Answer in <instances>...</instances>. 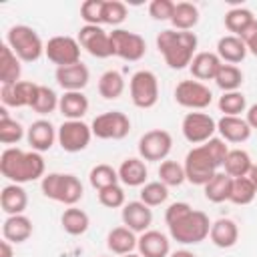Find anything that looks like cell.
<instances>
[{"instance_id":"obj_18","label":"cell","mask_w":257,"mask_h":257,"mask_svg":"<svg viewBox=\"0 0 257 257\" xmlns=\"http://www.w3.org/2000/svg\"><path fill=\"white\" fill-rule=\"evenodd\" d=\"M120 219H122L124 227H128L137 235H141V233L149 231L153 225V209L149 205H145L141 199L128 201L120 211Z\"/></svg>"},{"instance_id":"obj_34","label":"cell","mask_w":257,"mask_h":257,"mask_svg":"<svg viewBox=\"0 0 257 257\" xmlns=\"http://www.w3.org/2000/svg\"><path fill=\"white\" fill-rule=\"evenodd\" d=\"M253 167V161H251V155L243 149H229L227 157H225V163H223V171L237 179V177H247L249 169Z\"/></svg>"},{"instance_id":"obj_47","label":"cell","mask_w":257,"mask_h":257,"mask_svg":"<svg viewBox=\"0 0 257 257\" xmlns=\"http://www.w3.org/2000/svg\"><path fill=\"white\" fill-rule=\"evenodd\" d=\"M102 4L104 0H84L80 4V18L84 24L102 26Z\"/></svg>"},{"instance_id":"obj_43","label":"cell","mask_w":257,"mask_h":257,"mask_svg":"<svg viewBox=\"0 0 257 257\" xmlns=\"http://www.w3.org/2000/svg\"><path fill=\"white\" fill-rule=\"evenodd\" d=\"M167 199H169V187L163 185L161 181H149L141 187V201L151 209L167 203Z\"/></svg>"},{"instance_id":"obj_21","label":"cell","mask_w":257,"mask_h":257,"mask_svg":"<svg viewBox=\"0 0 257 257\" xmlns=\"http://www.w3.org/2000/svg\"><path fill=\"white\" fill-rule=\"evenodd\" d=\"M139 255L141 257H169L171 255V241L165 233L157 229H149L139 235Z\"/></svg>"},{"instance_id":"obj_53","label":"cell","mask_w":257,"mask_h":257,"mask_svg":"<svg viewBox=\"0 0 257 257\" xmlns=\"http://www.w3.org/2000/svg\"><path fill=\"white\" fill-rule=\"evenodd\" d=\"M247 179L255 185V189H257V165H253L251 169H249V173H247Z\"/></svg>"},{"instance_id":"obj_5","label":"cell","mask_w":257,"mask_h":257,"mask_svg":"<svg viewBox=\"0 0 257 257\" xmlns=\"http://www.w3.org/2000/svg\"><path fill=\"white\" fill-rule=\"evenodd\" d=\"M40 189H42V195L46 199L62 203L66 207H74L84 195V187H82L80 179L76 175H70V173L44 175L40 181Z\"/></svg>"},{"instance_id":"obj_33","label":"cell","mask_w":257,"mask_h":257,"mask_svg":"<svg viewBox=\"0 0 257 257\" xmlns=\"http://www.w3.org/2000/svg\"><path fill=\"white\" fill-rule=\"evenodd\" d=\"M171 24H173L175 30L191 32L199 24V8L193 2H177Z\"/></svg>"},{"instance_id":"obj_27","label":"cell","mask_w":257,"mask_h":257,"mask_svg":"<svg viewBox=\"0 0 257 257\" xmlns=\"http://www.w3.org/2000/svg\"><path fill=\"white\" fill-rule=\"evenodd\" d=\"M247 54H249L247 44L235 34H225L217 42V56L225 64H239L245 60Z\"/></svg>"},{"instance_id":"obj_40","label":"cell","mask_w":257,"mask_h":257,"mask_svg":"<svg viewBox=\"0 0 257 257\" xmlns=\"http://www.w3.org/2000/svg\"><path fill=\"white\" fill-rule=\"evenodd\" d=\"M88 183H90V187L96 189V191L106 189V187H110V185H118V183H120L118 171H116L114 167L106 165V163H100V165H96V167L90 169V173H88Z\"/></svg>"},{"instance_id":"obj_19","label":"cell","mask_w":257,"mask_h":257,"mask_svg":"<svg viewBox=\"0 0 257 257\" xmlns=\"http://www.w3.org/2000/svg\"><path fill=\"white\" fill-rule=\"evenodd\" d=\"M54 78L58 82V86L64 92H72V90H82L88 80H90V70L86 64L76 62V64H68V66H60L54 72Z\"/></svg>"},{"instance_id":"obj_2","label":"cell","mask_w":257,"mask_h":257,"mask_svg":"<svg viewBox=\"0 0 257 257\" xmlns=\"http://www.w3.org/2000/svg\"><path fill=\"white\" fill-rule=\"evenodd\" d=\"M229 153L227 143L221 137H213L203 145L193 147L187 157H185V177L189 183L205 187L215 173H219V169L225 163V157Z\"/></svg>"},{"instance_id":"obj_16","label":"cell","mask_w":257,"mask_h":257,"mask_svg":"<svg viewBox=\"0 0 257 257\" xmlns=\"http://www.w3.org/2000/svg\"><path fill=\"white\" fill-rule=\"evenodd\" d=\"M36 82L30 80H18L14 84H2L0 86V100L2 106L6 108H22V106H30L34 92H36Z\"/></svg>"},{"instance_id":"obj_51","label":"cell","mask_w":257,"mask_h":257,"mask_svg":"<svg viewBox=\"0 0 257 257\" xmlns=\"http://www.w3.org/2000/svg\"><path fill=\"white\" fill-rule=\"evenodd\" d=\"M12 245H14V243L2 239V241H0V257H14V249H12Z\"/></svg>"},{"instance_id":"obj_31","label":"cell","mask_w":257,"mask_h":257,"mask_svg":"<svg viewBox=\"0 0 257 257\" xmlns=\"http://www.w3.org/2000/svg\"><path fill=\"white\" fill-rule=\"evenodd\" d=\"M231 187H233V177H229L225 171H219L203 187V193L205 199L211 203H225L231 199Z\"/></svg>"},{"instance_id":"obj_50","label":"cell","mask_w":257,"mask_h":257,"mask_svg":"<svg viewBox=\"0 0 257 257\" xmlns=\"http://www.w3.org/2000/svg\"><path fill=\"white\" fill-rule=\"evenodd\" d=\"M245 120L249 122L251 128H257V102L247 106V112H245Z\"/></svg>"},{"instance_id":"obj_49","label":"cell","mask_w":257,"mask_h":257,"mask_svg":"<svg viewBox=\"0 0 257 257\" xmlns=\"http://www.w3.org/2000/svg\"><path fill=\"white\" fill-rule=\"evenodd\" d=\"M239 38L247 44V50H249L253 56H257V20H255Z\"/></svg>"},{"instance_id":"obj_39","label":"cell","mask_w":257,"mask_h":257,"mask_svg":"<svg viewBox=\"0 0 257 257\" xmlns=\"http://www.w3.org/2000/svg\"><path fill=\"white\" fill-rule=\"evenodd\" d=\"M58 100L60 96L50 88V86H44V84H38L36 86V92H34V98H32V104L30 108L38 114H50L58 108Z\"/></svg>"},{"instance_id":"obj_28","label":"cell","mask_w":257,"mask_h":257,"mask_svg":"<svg viewBox=\"0 0 257 257\" xmlns=\"http://www.w3.org/2000/svg\"><path fill=\"white\" fill-rule=\"evenodd\" d=\"M116 171H118L120 183L126 185V187H143L147 183V177H149L147 163L141 157H128V159H124Z\"/></svg>"},{"instance_id":"obj_36","label":"cell","mask_w":257,"mask_h":257,"mask_svg":"<svg viewBox=\"0 0 257 257\" xmlns=\"http://www.w3.org/2000/svg\"><path fill=\"white\" fill-rule=\"evenodd\" d=\"M257 18L253 16V12L249 8H243V6H237V8H231L225 12V28L235 34V36H241Z\"/></svg>"},{"instance_id":"obj_52","label":"cell","mask_w":257,"mask_h":257,"mask_svg":"<svg viewBox=\"0 0 257 257\" xmlns=\"http://www.w3.org/2000/svg\"><path fill=\"white\" fill-rule=\"evenodd\" d=\"M169 257H197L193 251H189V249H177V251H173Z\"/></svg>"},{"instance_id":"obj_7","label":"cell","mask_w":257,"mask_h":257,"mask_svg":"<svg viewBox=\"0 0 257 257\" xmlns=\"http://www.w3.org/2000/svg\"><path fill=\"white\" fill-rule=\"evenodd\" d=\"M131 100L137 108H153L159 100V78L153 70H137L128 80Z\"/></svg>"},{"instance_id":"obj_3","label":"cell","mask_w":257,"mask_h":257,"mask_svg":"<svg viewBox=\"0 0 257 257\" xmlns=\"http://www.w3.org/2000/svg\"><path fill=\"white\" fill-rule=\"evenodd\" d=\"M46 171L42 153L36 151H22L18 147H8L0 155V173L4 179L16 185L42 181Z\"/></svg>"},{"instance_id":"obj_24","label":"cell","mask_w":257,"mask_h":257,"mask_svg":"<svg viewBox=\"0 0 257 257\" xmlns=\"http://www.w3.org/2000/svg\"><path fill=\"white\" fill-rule=\"evenodd\" d=\"M0 207L2 211L10 217V215H22L28 207V193L22 185L16 183H8L2 187L0 193Z\"/></svg>"},{"instance_id":"obj_22","label":"cell","mask_w":257,"mask_h":257,"mask_svg":"<svg viewBox=\"0 0 257 257\" xmlns=\"http://www.w3.org/2000/svg\"><path fill=\"white\" fill-rule=\"evenodd\" d=\"M209 239L219 249H231L239 241V227H237V223L233 219L221 217V219L211 223Z\"/></svg>"},{"instance_id":"obj_15","label":"cell","mask_w":257,"mask_h":257,"mask_svg":"<svg viewBox=\"0 0 257 257\" xmlns=\"http://www.w3.org/2000/svg\"><path fill=\"white\" fill-rule=\"evenodd\" d=\"M80 48H84L90 56L94 58H108L112 56V42H110V32H106L102 26H90L84 24L78 30L76 36Z\"/></svg>"},{"instance_id":"obj_45","label":"cell","mask_w":257,"mask_h":257,"mask_svg":"<svg viewBox=\"0 0 257 257\" xmlns=\"http://www.w3.org/2000/svg\"><path fill=\"white\" fill-rule=\"evenodd\" d=\"M126 4L120 0H104L102 4V24L108 26H118L126 20Z\"/></svg>"},{"instance_id":"obj_29","label":"cell","mask_w":257,"mask_h":257,"mask_svg":"<svg viewBox=\"0 0 257 257\" xmlns=\"http://www.w3.org/2000/svg\"><path fill=\"white\" fill-rule=\"evenodd\" d=\"M88 98L82 90L64 92L58 100V110L66 120H82V116L88 112Z\"/></svg>"},{"instance_id":"obj_42","label":"cell","mask_w":257,"mask_h":257,"mask_svg":"<svg viewBox=\"0 0 257 257\" xmlns=\"http://www.w3.org/2000/svg\"><path fill=\"white\" fill-rule=\"evenodd\" d=\"M159 181L163 185H167V187H179V185H183L187 181L185 167L181 163H177V161H171V159L163 161L161 167H159Z\"/></svg>"},{"instance_id":"obj_32","label":"cell","mask_w":257,"mask_h":257,"mask_svg":"<svg viewBox=\"0 0 257 257\" xmlns=\"http://www.w3.org/2000/svg\"><path fill=\"white\" fill-rule=\"evenodd\" d=\"M60 225L64 229V233L72 235V237H78V235H84L90 227V217L86 211L78 209L76 205L74 207H68L64 209V213L60 215Z\"/></svg>"},{"instance_id":"obj_38","label":"cell","mask_w":257,"mask_h":257,"mask_svg":"<svg viewBox=\"0 0 257 257\" xmlns=\"http://www.w3.org/2000/svg\"><path fill=\"white\" fill-rule=\"evenodd\" d=\"M243 70L237 66V64H221L217 76H215V84L223 90V92H233V90H239L241 84H243Z\"/></svg>"},{"instance_id":"obj_25","label":"cell","mask_w":257,"mask_h":257,"mask_svg":"<svg viewBox=\"0 0 257 257\" xmlns=\"http://www.w3.org/2000/svg\"><path fill=\"white\" fill-rule=\"evenodd\" d=\"M137 245H139V235L135 231H131L128 227H124V225L110 229L108 235H106V247L114 255L122 257V255L135 253Z\"/></svg>"},{"instance_id":"obj_14","label":"cell","mask_w":257,"mask_h":257,"mask_svg":"<svg viewBox=\"0 0 257 257\" xmlns=\"http://www.w3.org/2000/svg\"><path fill=\"white\" fill-rule=\"evenodd\" d=\"M92 128L84 120H64L58 126V145L66 153H80L90 145Z\"/></svg>"},{"instance_id":"obj_41","label":"cell","mask_w":257,"mask_h":257,"mask_svg":"<svg viewBox=\"0 0 257 257\" xmlns=\"http://www.w3.org/2000/svg\"><path fill=\"white\" fill-rule=\"evenodd\" d=\"M217 106L225 116H241V112H247V98L241 90L223 92L219 96Z\"/></svg>"},{"instance_id":"obj_12","label":"cell","mask_w":257,"mask_h":257,"mask_svg":"<svg viewBox=\"0 0 257 257\" xmlns=\"http://www.w3.org/2000/svg\"><path fill=\"white\" fill-rule=\"evenodd\" d=\"M110 42H112V56H118L122 60L139 62L147 54V42L137 32L114 28L110 32Z\"/></svg>"},{"instance_id":"obj_46","label":"cell","mask_w":257,"mask_h":257,"mask_svg":"<svg viewBox=\"0 0 257 257\" xmlns=\"http://www.w3.org/2000/svg\"><path fill=\"white\" fill-rule=\"evenodd\" d=\"M98 193V203L106 209H118L126 205V197H124V189L120 185H110L106 189L96 191Z\"/></svg>"},{"instance_id":"obj_26","label":"cell","mask_w":257,"mask_h":257,"mask_svg":"<svg viewBox=\"0 0 257 257\" xmlns=\"http://www.w3.org/2000/svg\"><path fill=\"white\" fill-rule=\"evenodd\" d=\"M32 231H34L32 221H30L24 213H22V215H10V217H6L4 223H2V237H4L6 241L14 243V245L28 241V239L32 237Z\"/></svg>"},{"instance_id":"obj_8","label":"cell","mask_w":257,"mask_h":257,"mask_svg":"<svg viewBox=\"0 0 257 257\" xmlns=\"http://www.w3.org/2000/svg\"><path fill=\"white\" fill-rule=\"evenodd\" d=\"M90 128L100 141H122L131 133V118L122 110H106L92 118Z\"/></svg>"},{"instance_id":"obj_48","label":"cell","mask_w":257,"mask_h":257,"mask_svg":"<svg viewBox=\"0 0 257 257\" xmlns=\"http://www.w3.org/2000/svg\"><path fill=\"white\" fill-rule=\"evenodd\" d=\"M173 12H175V2L171 0H153L149 4V14L153 20H159V22H165L173 18Z\"/></svg>"},{"instance_id":"obj_35","label":"cell","mask_w":257,"mask_h":257,"mask_svg":"<svg viewBox=\"0 0 257 257\" xmlns=\"http://www.w3.org/2000/svg\"><path fill=\"white\" fill-rule=\"evenodd\" d=\"M124 76L118 70H104L98 78V94L106 100H116L124 92Z\"/></svg>"},{"instance_id":"obj_20","label":"cell","mask_w":257,"mask_h":257,"mask_svg":"<svg viewBox=\"0 0 257 257\" xmlns=\"http://www.w3.org/2000/svg\"><path fill=\"white\" fill-rule=\"evenodd\" d=\"M251 126L243 116H221L217 120V133L225 143H233V145H241L245 141H249L251 137Z\"/></svg>"},{"instance_id":"obj_30","label":"cell","mask_w":257,"mask_h":257,"mask_svg":"<svg viewBox=\"0 0 257 257\" xmlns=\"http://www.w3.org/2000/svg\"><path fill=\"white\" fill-rule=\"evenodd\" d=\"M20 62L22 60L4 42L0 46V84H14L20 80V74H22Z\"/></svg>"},{"instance_id":"obj_6","label":"cell","mask_w":257,"mask_h":257,"mask_svg":"<svg viewBox=\"0 0 257 257\" xmlns=\"http://www.w3.org/2000/svg\"><path fill=\"white\" fill-rule=\"evenodd\" d=\"M6 44L22 62H36L46 50V44L42 42L40 34L26 24L12 26L6 32Z\"/></svg>"},{"instance_id":"obj_1","label":"cell","mask_w":257,"mask_h":257,"mask_svg":"<svg viewBox=\"0 0 257 257\" xmlns=\"http://www.w3.org/2000/svg\"><path fill=\"white\" fill-rule=\"evenodd\" d=\"M165 223L173 241L181 245H197L209 237L211 221L203 211L193 209L185 201L171 203L165 211Z\"/></svg>"},{"instance_id":"obj_37","label":"cell","mask_w":257,"mask_h":257,"mask_svg":"<svg viewBox=\"0 0 257 257\" xmlns=\"http://www.w3.org/2000/svg\"><path fill=\"white\" fill-rule=\"evenodd\" d=\"M24 139V126L12 118L6 106H0V143L2 145H16Z\"/></svg>"},{"instance_id":"obj_10","label":"cell","mask_w":257,"mask_h":257,"mask_svg":"<svg viewBox=\"0 0 257 257\" xmlns=\"http://www.w3.org/2000/svg\"><path fill=\"white\" fill-rule=\"evenodd\" d=\"M181 133L185 137V141H189L191 145H203L209 139L215 137L217 133V120L201 110H191L183 116L181 122Z\"/></svg>"},{"instance_id":"obj_4","label":"cell","mask_w":257,"mask_h":257,"mask_svg":"<svg viewBox=\"0 0 257 257\" xmlns=\"http://www.w3.org/2000/svg\"><path fill=\"white\" fill-rule=\"evenodd\" d=\"M197 44L199 38L195 32L167 28L157 34V48L163 54L165 64L173 70H183L191 64L197 54Z\"/></svg>"},{"instance_id":"obj_54","label":"cell","mask_w":257,"mask_h":257,"mask_svg":"<svg viewBox=\"0 0 257 257\" xmlns=\"http://www.w3.org/2000/svg\"><path fill=\"white\" fill-rule=\"evenodd\" d=\"M122 257H141L139 253H128V255H122Z\"/></svg>"},{"instance_id":"obj_23","label":"cell","mask_w":257,"mask_h":257,"mask_svg":"<svg viewBox=\"0 0 257 257\" xmlns=\"http://www.w3.org/2000/svg\"><path fill=\"white\" fill-rule=\"evenodd\" d=\"M221 64H223V62H221V58L217 56V52H207V50H203V52H197V54H195V58H193L191 64H189V70H191L193 78L199 80V82H203V80H215V76H217Z\"/></svg>"},{"instance_id":"obj_44","label":"cell","mask_w":257,"mask_h":257,"mask_svg":"<svg viewBox=\"0 0 257 257\" xmlns=\"http://www.w3.org/2000/svg\"><path fill=\"white\" fill-rule=\"evenodd\" d=\"M255 197H257V189H255V185L247 179V177H237V179H233V187H231V203H235V205H249V203H253L255 201Z\"/></svg>"},{"instance_id":"obj_9","label":"cell","mask_w":257,"mask_h":257,"mask_svg":"<svg viewBox=\"0 0 257 257\" xmlns=\"http://www.w3.org/2000/svg\"><path fill=\"white\" fill-rule=\"evenodd\" d=\"M175 100L179 106L189 108V110H205L213 102V92L205 82H199L195 78L191 80H181L175 86Z\"/></svg>"},{"instance_id":"obj_13","label":"cell","mask_w":257,"mask_h":257,"mask_svg":"<svg viewBox=\"0 0 257 257\" xmlns=\"http://www.w3.org/2000/svg\"><path fill=\"white\" fill-rule=\"evenodd\" d=\"M44 54L52 64H56V68L76 64V62H80V44L76 38H72L68 34H58L46 42Z\"/></svg>"},{"instance_id":"obj_55","label":"cell","mask_w":257,"mask_h":257,"mask_svg":"<svg viewBox=\"0 0 257 257\" xmlns=\"http://www.w3.org/2000/svg\"><path fill=\"white\" fill-rule=\"evenodd\" d=\"M100 257H106V255H100Z\"/></svg>"},{"instance_id":"obj_11","label":"cell","mask_w":257,"mask_h":257,"mask_svg":"<svg viewBox=\"0 0 257 257\" xmlns=\"http://www.w3.org/2000/svg\"><path fill=\"white\" fill-rule=\"evenodd\" d=\"M171 149H173V137L165 128L147 131L139 139V157L143 161H149V163H157V161L163 163V161H167Z\"/></svg>"},{"instance_id":"obj_17","label":"cell","mask_w":257,"mask_h":257,"mask_svg":"<svg viewBox=\"0 0 257 257\" xmlns=\"http://www.w3.org/2000/svg\"><path fill=\"white\" fill-rule=\"evenodd\" d=\"M26 141L30 145V151L46 153L52 149L54 141H58V128L48 118H38L26 128Z\"/></svg>"}]
</instances>
